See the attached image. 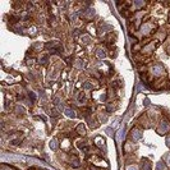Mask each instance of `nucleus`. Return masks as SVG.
<instances>
[{"label": "nucleus", "mask_w": 170, "mask_h": 170, "mask_svg": "<svg viewBox=\"0 0 170 170\" xmlns=\"http://www.w3.org/2000/svg\"><path fill=\"white\" fill-rule=\"evenodd\" d=\"M78 132H79V134H82V136L84 134V128H83V125H79V127H78Z\"/></svg>", "instance_id": "obj_1"}]
</instances>
